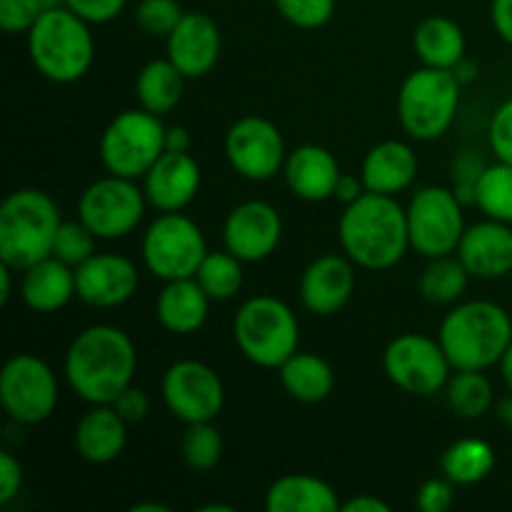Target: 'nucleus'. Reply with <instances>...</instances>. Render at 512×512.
Masks as SVG:
<instances>
[{"label":"nucleus","mask_w":512,"mask_h":512,"mask_svg":"<svg viewBox=\"0 0 512 512\" xmlns=\"http://www.w3.org/2000/svg\"><path fill=\"white\" fill-rule=\"evenodd\" d=\"M138 353L133 340L115 325H90L80 330L65 353V380L80 400L113 405L133 385Z\"/></svg>","instance_id":"obj_1"},{"label":"nucleus","mask_w":512,"mask_h":512,"mask_svg":"<svg viewBox=\"0 0 512 512\" xmlns=\"http://www.w3.org/2000/svg\"><path fill=\"white\" fill-rule=\"evenodd\" d=\"M343 253L365 270H388L403 260L410 248L408 213L395 195L365 190L355 203L345 205L338 223Z\"/></svg>","instance_id":"obj_2"},{"label":"nucleus","mask_w":512,"mask_h":512,"mask_svg":"<svg viewBox=\"0 0 512 512\" xmlns=\"http://www.w3.org/2000/svg\"><path fill=\"white\" fill-rule=\"evenodd\" d=\"M438 340L453 370H488L510 348L512 318L503 305L468 300L445 315Z\"/></svg>","instance_id":"obj_3"},{"label":"nucleus","mask_w":512,"mask_h":512,"mask_svg":"<svg viewBox=\"0 0 512 512\" xmlns=\"http://www.w3.org/2000/svg\"><path fill=\"white\" fill-rule=\"evenodd\" d=\"M60 210L48 193L20 188L0 205V263L23 273L53 255Z\"/></svg>","instance_id":"obj_4"},{"label":"nucleus","mask_w":512,"mask_h":512,"mask_svg":"<svg viewBox=\"0 0 512 512\" xmlns=\"http://www.w3.org/2000/svg\"><path fill=\"white\" fill-rule=\"evenodd\" d=\"M28 55L43 78L60 85L75 83L93 65L90 23L65 5L43 10L28 33Z\"/></svg>","instance_id":"obj_5"},{"label":"nucleus","mask_w":512,"mask_h":512,"mask_svg":"<svg viewBox=\"0 0 512 512\" xmlns=\"http://www.w3.org/2000/svg\"><path fill=\"white\" fill-rule=\"evenodd\" d=\"M233 338L250 363L278 370L298 353L300 325L288 303L273 295H258L245 300L235 313Z\"/></svg>","instance_id":"obj_6"},{"label":"nucleus","mask_w":512,"mask_h":512,"mask_svg":"<svg viewBox=\"0 0 512 512\" xmlns=\"http://www.w3.org/2000/svg\"><path fill=\"white\" fill-rule=\"evenodd\" d=\"M463 85L453 70L418 68L403 80L398 93V120L415 140H438L448 133L458 115Z\"/></svg>","instance_id":"obj_7"},{"label":"nucleus","mask_w":512,"mask_h":512,"mask_svg":"<svg viewBox=\"0 0 512 512\" xmlns=\"http://www.w3.org/2000/svg\"><path fill=\"white\" fill-rule=\"evenodd\" d=\"M165 125L160 115L145 108L115 115L100 138V160L105 170L120 178L138 180L165 153Z\"/></svg>","instance_id":"obj_8"},{"label":"nucleus","mask_w":512,"mask_h":512,"mask_svg":"<svg viewBox=\"0 0 512 512\" xmlns=\"http://www.w3.org/2000/svg\"><path fill=\"white\" fill-rule=\"evenodd\" d=\"M205 255L203 230L183 213H160L143 235L145 268L163 283L195 278Z\"/></svg>","instance_id":"obj_9"},{"label":"nucleus","mask_w":512,"mask_h":512,"mask_svg":"<svg viewBox=\"0 0 512 512\" xmlns=\"http://www.w3.org/2000/svg\"><path fill=\"white\" fill-rule=\"evenodd\" d=\"M465 205L455 198L453 188L425 185L413 195L408 213L410 248L425 258H443L458 250L465 233Z\"/></svg>","instance_id":"obj_10"},{"label":"nucleus","mask_w":512,"mask_h":512,"mask_svg":"<svg viewBox=\"0 0 512 512\" xmlns=\"http://www.w3.org/2000/svg\"><path fill=\"white\" fill-rule=\"evenodd\" d=\"M58 378L38 355L18 353L0 373V405L20 425L45 423L58 408Z\"/></svg>","instance_id":"obj_11"},{"label":"nucleus","mask_w":512,"mask_h":512,"mask_svg":"<svg viewBox=\"0 0 512 512\" xmlns=\"http://www.w3.org/2000/svg\"><path fill=\"white\" fill-rule=\"evenodd\" d=\"M145 190L135 180L108 173L83 190L78 215L98 240H118L133 233L145 215Z\"/></svg>","instance_id":"obj_12"},{"label":"nucleus","mask_w":512,"mask_h":512,"mask_svg":"<svg viewBox=\"0 0 512 512\" xmlns=\"http://www.w3.org/2000/svg\"><path fill=\"white\" fill-rule=\"evenodd\" d=\"M383 368L390 383L423 398L440 393L453 375L440 340L420 333H403L390 340L383 353Z\"/></svg>","instance_id":"obj_13"},{"label":"nucleus","mask_w":512,"mask_h":512,"mask_svg":"<svg viewBox=\"0 0 512 512\" xmlns=\"http://www.w3.org/2000/svg\"><path fill=\"white\" fill-rule=\"evenodd\" d=\"M165 408L190 423H210L223 413L225 385L210 365L200 360H178L170 365L160 383Z\"/></svg>","instance_id":"obj_14"},{"label":"nucleus","mask_w":512,"mask_h":512,"mask_svg":"<svg viewBox=\"0 0 512 512\" xmlns=\"http://www.w3.org/2000/svg\"><path fill=\"white\" fill-rule=\"evenodd\" d=\"M225 155L235 173L253 183H265L283 170L288 150L278 125L258 115H248L230 125L225 135Z\"/></svg>","instance_id":"obj_15"},{"label":"nucleus","mask_w":512,"mask_h":512,"mask_svg":"<svg viewBox=\"0 0 512 512\" xmlns=\"http://www.w3.org/2000/svg\"><path fill=\"white\" fill-rule=\"evenodd\" d=\"M283 238L280 213L265 200H245L235 205L223 225V243L228 253L243 263H260L270 258Z\"/></svg>","instance_id":"obj_16"},{"label":"nucleus","mask_w":512,"mask_h":512,"mask_svg":"<svg viewBox=\"0 0 512 512\" xmlns=\"http://www.w3.org/2000/svg\"><path fill=\"white\" fill-rule=\"evenodd\" d=\"M138 285L135 263L118 253H95L75 268V290L90 308H118L133 298Z\"/></svg>","instance_id":"obj_17"},{"label":"nucleus","mask_w":512,"mask_h":512,"mask_svg":"<svg viewBox=\"0 0 512 512\" xmlns=\"http://www.w3.org/2000/svg\"><path fill=\"white\" fill-rule=\"evenodd\" d=\"M148 203L160 213H180L200 190V165L190 150H165L143 175Z\"/></svg>","instance_id":"obj_18"},{"label":"nucleus","mask_w":512,"mask_h":512,"mask_svg":"<svg viewBox=\"0 0 512 512\" xmlns=\"http://www.w3.org/2000/svg\"><path fill=\"white\" fill-rule=\"evenodd\" d=\"M355 290L353 260L348 255H320L300 278V300L305 310L320 318L340 313Z\"/></svg>","instance_id":"obj_19"},{"label":"nucleus","mask_w":512,"mask_h":512,"mask_svg":"<svg viewBox=\"0 0 512 512\" xmlns=\"http://www.w3.org/2000/svg\"><path fill=\"white\" fill-rule=\"evenodd\" d=\"M455 255L470 278L498 280L512 273V225L500 220H483L465 228Z\"/></svg>","instance_id":"obj_20"},{"label":"nucleus","mask_w":512,"mask_h":512,"mask_svg":"<svg viewBox=\"0 0 512 512\" xmlns=\"http://www.w3.org/2000/svg\"><path fill=\"white\" fill-rule=\"evenodd\" d=\"M168 58L185 78H203L220 58V28L208 13H185L168 35Z\"/></svg>","instance_id":"obj_21"},{"label":"nucleus","mask_w":512,"mask_h":512,"mask_svg":"<svg viewBox=\"0 0 512 512\" xmlns=\"http://www.w3.org/2000/svg\"><path fill=\"white\" fill-rule=\"evenodd\" d=\"M283 175L295 198L308 200V203H323V200L335 198V188H338L343 173L328 148L308 143L290 150L283 165Z\"/></svg>","instance_id":"obj_22"},{"label":"nucleus","mask_w":512,"mask_h":512,"mask_svg":"<svg viewBox=\"0 0 512 512\" xmlns=\"http://www.w3.org/2000/svg\"><path fill=\"white\" fill-rule=\"evenodd\" d=\"M73 443L85 463H113L128 443V423L113 405H93L75 425Z\"/></svg>","instance_id":"obj_23"},{"label":"nucleus","mask_w":512,"mask_h":512,"mask_svg":"<svg viewBox=\"0 0 512 512\" xmlns=\"http://www.w3.org/2000/svg\"><path fill=\"white\" fill-rule=\"evenodd\" d=\"M418 175V155L403 140H383L368 150L360 168L365 190L380 195H398L413 185Z\"/></svg>","instance_id":"obj_24"},{"label":"nucleus","mask_w":512,"mask_h":512,"mask_svg":"<svg viewBox=\"0 0 512 512\" xmlns=\"http://www.w3.org/2000/svg\"><path fill=\"white\" fill-rule=\"evenodd\" d=\"M210 303L213 300L195 278L168 280L155 300V315L168 333L190 335L205 325L210 315Z\"/></svg>","instance_id":"obj_25"},{"label":"nucleus","mask_w":512,"mask_h":512,"mask_svg":"<svg viewBox=\"0 0 512 512\" xmlns=\"http://www.w3.org/2000/svg\"><path fill=\"white\" fill-rule=\"evenodd\" d=\"M78 295L75 290V268L58 258H45L23 270L20 298L35 313H55L65 308Z\"/></svg>","instance_id":"obj_26"},{"label":"nucleus","mask_w":512,"mask_h":512,"mask_svg":"<svg viewBox=\"0 0 512 512\" xmlns=\"http://www.w3.org/2000/svg\"><path fill=\"white\" fill-rule=\"evenodd\" d=\"M338 493L315 475L293 473L275 480L265 495L268 512H338Z\"/></svg>","instance_id":"obj_27"},{"label":"nucleus","mask_w":512,"mask_h":512,"mask_svg":"<svg viewBox=\"0 0 512 512\" xmlns=\"http://www.w3.org/2000/svg\"><path fill=\"white\" fill-rule=\"evenodd\" d=\"M413 50L428 68L453 70L465 58V33L455 20L430 15L415 28Z\"/></svg>","instance_id":"obj_28"},{"label":"nucleus","mask_w":512,"mask_h":512,"mask_svg":"<svg viewBox=\"0 0 512 512\" xmlns=\"http://www.w3.org/2000/svg\"><path fill=\"white\" fill-rule=\"evenodd\" d=\"M278 375L285 393L293 400H298V403H323L333 393V368L328 365V360H323L315 353H300L298 350V353H293L280 365Z\"/></svg>","instance_id":"obj_29"},{"label":"nucleus","mask_w":512,"mask_h":512,"mask_svg":"<svg viewBox=\"0 0 512 512\" xmlns=\"http://www.w3.org/2000/svg\"><path fill=\"white\" fill-rule=\"evenodd\" d=\"M185 80L188 78L180 73L178 65L170 58L150 60L148 65L140 68L138 78H135V95H138L140 108L163 118L183 100Z\"/></svg>","instance_id":"obj_30"},{"label":"nucleus","mask_w":512,"mask_h":512,"mask_svg":"<svg viewBox=\"0 0 512 512\" xmlns=\"http://www.w3.org/2000/svg\"><path fill=\"white\" fill-rule=\"evenodd\" d=\"M440 468L448 480L465 488V485H478L493 473L495 450L490 443L480 438H463L450 445L443 453Z\"/></svg>","instance_id":"obj_31"},{"label":"nucleus","mask_w":512,"mask_h":512,"mask_svg":"<svg viewBox=\"0 0 512 512\" xmlns=\"http://www.w3.org/2000/svg\"><path fill=\"white\" fill-rule=\"evenodd\" d=\"M448 405L458 418L478 420L495 405V390L485 370H455L448 385Z\"/></svg>","instance_id":"obj_32"},{"label":"nucleus","mask_w":512,"mask_h":512,"mask_svg":"<svg viewBox=\"0 0 512 512\" xmlns=\"http://www.w3.org/2000/svg\"><path fill=\"white\" fill-rule=\"evenodd\" d=\"M470 273L460 263L458 255H443V258H430L428 268L420 273L418 290L423 300L430 305H450L460 300V295L468 288Z\"/></svg>","instance_id":"obj_33"},{"label":"nucleus","mask_w":512,"mask_h":512,"mask_svg":"<svg viewBox=\"0 0 512 512\" xmlns=\"http://www.w3.org/2000/svg\"><path fill=\"white\" fill-rule=\"evenodd\" d=\"M475 205L485 213V218L500 220L512 225V165L498 163L488 165L475 185Z\"/></svg>","instance_id":"obj_34"},{"label":"nucleus","mask_w":512,"mask_h":512,"mask_svg":"<svg viewBox=\"0 0 512 512\" xmlns=\"http://www.w3.org/2000/svg\"><path fill=\"white\" fill-rule=\"evenodd\" d=\"M195 280L208 293L210 300H230L243 288V260L233 253H208L200 263Z\"/></svg>","instance_id":"obj_35"},{"label":"nucleus","mask_w":512,"mask_h":512,"mask_svg":"<svg viewBox=\"0 0 512 512\" xmlns=\"http://www.w3.org/2000/svg\"><path fill=\"white\" fill-rule=\"evenodd\" d=\"M180 453L188 468L208 473L223 458V435L210 423H190L180 438Z\"/></svg>","instance_id":"obj_36"},{"label":"nucleus","mask_w":512,"mask_h":512,"mask_svg":"<svg viewBox=\"0 0 512 512\" xmlns=\"http://www.w3.org/2000/svg\"><path fill=\"white\" fill-rule=\"evenodd\" d=\"M95 243H98V238L83 220H68V223L63 220L58 235H55L53 258L63 260L70 268H78L85 260L93 258Z\"/></svg>","instance_id":"obj_37"},{"label":"nucleus","mask_w":512,"mask_h":512,"mask_svg":"<svg viewBox=\"0 0 512 512\" xmlns=\"http://www.w3.org/2000/svg\"><path fill=\"white\" fill-rule=\"evenodd\" d=\"M183 15L178 0H140L135 8V23L153 38H168Z\"/></svg>","instance_id":"obj_38"},{"label":"nucleus","mask_w":512,"mask_h":512,"mask_svg":"<svg viewBox=\"0 0 512 512\" xmlns=\"http://www.w3.org/2000/svg\"><path fill=\"white\" fill-rule=\"evenodd\" d=\"M290 25L303 30L323 28L335 13V0H273Z\"/></svg>","instance_id":"obj_39"},{"label":"nucleus","mask_w":512,"mask_h":512,"mask_svg":"<svg viewBox=\"0 0 512 512\" xmlns=\"http://www.w3.org/2000/svg\"><path fill=\"white\" fill-rule=\"evenodd\" d=\"M488 168L483 155L478 150H460L453 160V193L460 203L468 208L475 205V185H478L480 175Z\"/></svg>","instance_id":"obj_40"},{"label":"nucleus","mask_w":512,"mask_h":512,"mask_svg":"<svg viewBox=\"0 0 512 512\" xmlns=\"http://www.w3.org/2000/svg\"><path fill=\"white\" fill-rule=\"evenodd\" d=\"M40 15H43L40 0H0V28L10 35H28Z\"/></svg>","instance_id":"obj_41"},{"label":"nucleus","mask_w":512,"mask_h":512,"mask_svg":"<svg viewBox=\"0 0 512 512\" xmlns=\"http://www.w3.org/2000/svg\"><path fill=\"white\" fill-rule=\"evenodd\" d=\"M488 140L495 158L512 165V98L505 100L490 118Z\"/></svg>","instance_id":"obj_42"},{"label":"nucleus","mask_w":512,"mask_h":512,"mask_svg":"<svg viewBox=\"0 0 512 512\" xmlns=\"http://www.w3.org/2000/svg\"><path fill=\"white\" fill-rule=\"evenodd\" d=\"M455 503V483L443 478L425 480L415 495V505L423 512H448Z\"/></svg>","instance_id":"obj_43"},{"label":"nucleus","mask_w":512,"mask_h":512,"mask_svg":"<svg viewBox=\"0 0 512 512\" xmlns=\"http://www.w3.org/2000/svg\"><path fill=\"white\" fill-rule=\"evenodd\" d=\"M128 0H63L65 8L73 10L88 23H110L123 13Z\"/></svg>","instance_id":"obj_44"},{"label":"nucleus","mask_w":512,"mask_h":512,"mask_svg":"<svg viewBox=\"0 0 512 512\" xmlns=\"http://www.w3.org/2000/svg\"><path fill=\"white\" fill-rule=\"evenodd\" d=\"M113 408L118 410L120 415H123V420L128 425L133 423H140V420L148 418L150 413V398L145 395V390L135 388V385H130V388H125L123 393L115 398Z\"/></svg>","instance_id":"obj_45"},{"label":"nucleus","mask_w":512,"mask_h":512,"mask_svg":"<svg viewBox=\"0 0 512 512\" xmlns=\"http://www.w3.org/2000/svg\"><path fill=\"white\" fill-rule=\"evenodd\" d=\"M20 488H23V465L10 453H0V505L13 503Z\"/></svg>","instance_id":"obj_46"},{"label":"nucleus","mask_w":512,"mask_h":512,"mask_svg":"<svg viewBox=\"0 0 512 512\" xmlns=\"http://www.w3.org/2000/svg\"><path fill=\"white\" fill-rule=\"evenodd\" d=\"M490 18H493L495 33L512 45V0H493Z\"/></svg>","instance_id":"obj_47"},{"label":"nucleus","mask_w":512,"mask_h":512,"mask_svg":"<svg viewBox=\"0 0 512 512\" xmlns=\"http://www.w3.org/2000/svg\"><path fill=\"white\" fill-rule=\"evenodd\" d=\"M363 193H365V183L360 175H348V173L340 175L338 188H335V198H338L340 203H345V205L355 203V200H358Z\"/></svg>","instance_id":"obj_48"},{"label":"nucleus","mask_w":512,"mask_h":512,"mask_svg":"<svg viewBox=\"0 0 512 512\" xmlns=\"http://www.w3.org/2000/svg\"><path fill=\"white\" fill-rule=\"evenodd\" d=\"M343 512H390V505L385 500H380L378 495H358V498H350L348 503L340 505Z\"/></svg>","instance_id":"obj_49"},{"label":"nucleus","mask_w":512,"mask_h":512,"mask_svg":"<svg viewBox=\"0 0 512 512\" xmlns=\"http://www.w3.org/2000/svg\"><path fill=\"white\" fill-rule=\"evenodd\" d=\"M165 150H190L188 130L180 128V125L165 130Z\"/></svg>","instance_id":"obj_50"},{"label":"nucleus","mask_w":512,"mask_h":512,"mask_svg":"<svg viewBox=\"0 0 512 512\" xmlns=\"http://www.w3.org/2000/svg\"><path fill=\"white\" fill-rule=\"evenodd\" d=\"M453 75H455V78H458L460 85H468V83H473L475 78H478V65H475L473 60L463 58V60H460V63L453 68Z\"/></svg>","instance_id":"obj_51"},{"label":"nucleus","mask_w":512,"mask_h":512,"mask_svg":"<svg viewBox=\"0 0 512 512\" xmlns=\"http://www.w3.org/2000/svg\"><path fill=\"white\" fill-rule=\"evenodd\" d=\"M495 415H498L500 423L512 428V393L508 395V398H503L498 405H495Z\"/></svg>","instance_id":"obj_52"},{"label":"nucleus","mask_w":512,"mask_h":512,"mask_svg":"<svg viewBox=\"0 0 512 512\" xmlns=\"http://www.w3.org/2000/svg\"><path fill=\"white\" fill-rule=\"evenodd\" d=\"M498 365H500V373H503L505 385H508V390L512 393V343H510V348L505 350V355L500 358Z\"/></svg>","instance_id":"obj_53"},{"label":"nucleus","mask_w":512,"mask_h":512,"mask_svg":"<svg viewBox=\"0 0 512 512\" xmlns=\"http://www.w3.org/2000/svg\"><path fill=\"white\" fill-rule=\"evenodd\" d=\"M130 512H170V508L163 503H138L130 508Z\"/></svg>","instance_id":"obj_54"},{"label":"nucleus","mask_w":512,"mask_h":512,"mask_svg":"<svg viewBox=\"0 0 512 512\" xmlns=\"http://www.w3.org/2000/svg\"><path fill=\"white\" fill-rule=\"evenodd\" d=\"M198 512H233L230 505H200Z\"/></svg>","instance_id":"obj_55"},{"label":"nucleus","mask_w":512,"mask_h":512,"mask_svg":"<svg viewBox=\"0 0 512 512\" xmlns=\"http://www.w3.org/2000/svg\"><path fill=\"white\" fill-rule=\"evenodd\" d=\"M40 5H43V10H50V8H58V5H63V0H40Z\"/></svg>","instance_id":"obj_56"}]
</instances>
